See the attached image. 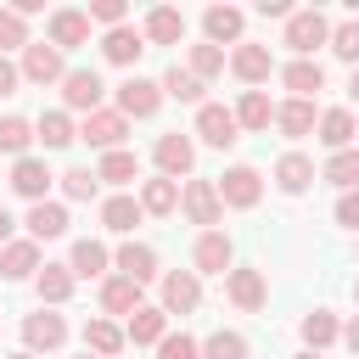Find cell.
I'll use <instances>...</instances> for the list:
<instances>
[{
    "label": "cell",
    "instance_id": "cell-3",
    "mask_svg": "<svg viewBox=\"0 0 359 359\" xmlns=\"http://www.w3.org/2000/svg\"><path fill=\"white\" fill-rule=\"evenodd\" d=\"M79 140H90L95 151H123V140H129V118H123L118 107H101V112H90V118L79 123Z\"/></svg>",
    "mask_w": 359,
    "mask_h": 359
},
{
    "label": "cell",
    "instance_id": "cell-4",
    "mask_svg": "<svg viewBox=\"0 0 359 359\" xmlns=\"http://www.w3.org/2000/svg\"><path fill=\"white\" fill-rule=\"evenodd\" d=\"M286 45H292L297 56H314V45H331V22H325V11H314V6L292 11V17H286Z\"/></svg>",
    "mask_w": 359,
    "mask_h": 359
},
{
    "label": "cell",
    "instance_id": "cell-2",
    "mask_svg": "<svg viewBox=\"0 0 359 359\" xmlns=\"http://www.w3.org/2000/svg\"><path fill=\"white\" fill-rule=\"evenodd\" d=\"M196 135L213 146V151H230L241 140V123H236V107H219V101H202L196 107Z\"/></svg>",
    "mask_w": 359,
    "mask_h": 359
},
{
    "label": "cell",
    "instance_id": "cell-32",
    "mask_svg": "<svg viewBox=\"0 0 359 359\" xmlns=\"http://www.w3.org/2000/svg\"><path fill=\"white\" fill-rule=\"evenodd\" d=\"M135 309H140V280L107 275L101 280V314H135Z\"/></svg>",
    "mask_w": 359,
    "mask_h": 359
},
{
    "label": "cell",
    "instance_id": "cell-31",
    "mask_svg": "<svg viewBox=\"0 0 359 359\" xmlns=\"http://www.w3.org/2000/svg\"><path fill=\"white\" fill-rule=\"evenodd\" d=\"M73 286H79V275H73L67 264H45V269L34 275V292H39V303H50V309H56V303H67V297H73Z\"/></svg>",
    "mask_w": 359,
    "mask_h": 359
},
{
    "label": "cell",
    "instance_id": "cell-56",
    "mask_svg": "<svg viewBox=\"0 0 359 359\" xmlns=\"http://www.w3.org/2000/svg\"><path fill=\"white\" fill-rule=\"evenodd\" d=\"M79 359H95V353H79Z\"/></svg>",
    "mask_w": 359,
    "mask_h": 359
},
{
    "label": "cell",
    "instance_id": "cell-40",
    "mask_svg": "<svg viewBox=\"0 0 359 359\" xmlns=\"http://www.w3.org/2000/svg\"><path fill=\"white\" fill-rule=\"evenodd\" d=\"M28 146H34V123L28 118H0V151L6 157H28Z\"/></svg>",
    "mask_w": 359,
    "mask_h": 359
},
{
    "label": "cell",
    "instance_id": "cell-8",
    "mask_svg": "<svg viewBox=\"0 0 359 359\" xmlns=\"http://www.w3.org/2000/svg\"><path fill=\"white\" fill-rule=\"evenodd\" d=\"M157 107H163V79L129 73V79L118 84V112H123V118H151Z\"/></svg>",
    "mask_w": 359,
    "mask_h": 359
},
{
    "label": "cell",
    "instance_id": "cell-28",
    "mask_svg": "<svg viewBox=\"0 0 359 359\" xmlns=\"http://www.w3.org/2000/svg\"><path fill=\"white\" fill-rule=\"evenodd\" d=\"M123 348H129L123 325H112V320H84V353H95V359H118Z\"/></svg>",
    "mask_w": 359,
    "mask_h": 359
},
{
    "label": "cell",
    "instance_id": "cell-22",
    "mask_svg": "<svg viewBox=\"0 0 359 359\" xmlns=\"http://www.w3.org/2000/svg\"><path fill=\"white\" fill-rule=\"evenodd\" d=\"M11 191L28 196V202H45V191H50V168H45V157H17V163H11Z\"/></svg>",
    "mask_w": 359,
    "mask_h": 359
},
{
    "label": "cell",
    "instance_id": "cell-26",
    "mask_svg": "<svg viewBox=\"0 0 359 359\" xmlns=\"http://www.w3.org/2000/svg\"><path fill=\"white\" fill-rule=\"evenodd\" d=\"M45 264H39V241H6L0 247V275L6 280H28V275H39Z\"/></svg>",
    "mask_w": 359,
    "mask_h": 359
},
{
    "label": "cell",
    "instance_id": "cell-18",
    "mask_svg": "<svg viewBox=\"0 0 359 359\" xmlns=\"http://www.w3.org/2000/svg\"><path fill=\"white\" fill-rule=\"evenodd\" d=\"M123 337H129L135 348H157V342L168 337V314H163V303H140V309L129 314Z\"/></svg>",
    "mask_w": 359,
    "mask_h": 359
},
{
    "label": "cell",
    "instance_id": "cell-52",
    "mask_svg": "<svg viewBox=\"0 0 359 359\" xmlns=\"http://www.w3.org/2000/svg\"><path fill=\"white\" fill-rule=\"evenodd\" d=\"M11 224H17V219H11V213H6V208H0V247H6V241H11Z\"/></svg>",
    "mask_w": 359,
    "mask_h": 359
},
{
    "label": "cell",
    "instance_id": "cell-38",
    "mask_svg": "<svg viewBox=\"0 0 359 359\" xmlns=\"http://www.w3.org/2000/svg\"><path fill=\"white\" fill-rule=\"evenodd\" d=\"M320 180H331V185H342V191H359V146H353V151H331L325 168H320Z\"/></svg>",
    "mask_w": 359,
    "mask_h": 359
},
{
    "label": "cell",
    "instance_id": "cell-33",
    "mask_svg": "<svg viewBox=\"0 0 359 359\" xmlns=\"http://www.w3.org/2000/svg\"><path fill=\"white\" fill-rule=\"evenodd\" d=\"M34 140H39L45 151H62V146H73V140H79V123H73L67 112H39V123H34Z\"/></svg>",
    "mask_w": 359,
    "mask_h": 359
},
{
    "label": "cell",
    "instance_id": "cell-57",
    "mask_svg": "<svg viewBox=\"0 0 359 359\" xmlns=\"http://www.w3.org/2000/svg\"><path fill=\"white\" fill-rule=\"evenodd\" d=\"M353 297H359V286H353Z\"/></svg>",
    "mask_w": 359,
    "mask_h": 359
},
{
    "label": "cell",
    "instance_id": "cell-35",
    "mask_svg": "<svg viewBox=\"0 0 359 359\" xmlns=\"http://www.w3.org/2000/svg\"><path fill=\"white\" fill-rule=\"evenodd\" d=\"M151 45H180L185 39V17L174 11V6H157V11H146V28H140Z\"/></svg>",
    "mask_w": 359,
    "mask_h": 359
},
{
    "label": "cell",
    "instance_id": "cell-9",
    "mask_svg": "<svg viewBox=\"0 0 359 359\" xmlns=\"http://www.w3.org/2000/svg\"><path fill=\"white\" fill-rule=\"evenodd\" d=\"M191 264H196V275H230V269H236L230 236H224V230H202L196 247H191Z\"/></svg>",
    "mask_w": 359,
    "mask_h": 359
},
{
    "label": "cell",
    "instance_id": "cell-49",
    "mask_svg": "<svg viewBox=\"0 0 359 359\" xmlns=\"http://www.w3.org/2000/svg\"><path fill=\"white\" fill-rule=\"evenodd\" d=\"M17 84H22V67L0 56V95H17Z\"/></svg>",
    "mask_w": 359,
    "mask_h": 359
},
{
    "label": "cell",
    "instance_id": "cell-5",
    "mask_svg": "<svg viewBox=\"0 0 359 359\" xmlns=\"http://www.w3.org/2000/svg\"><path fill=\"white\" fill-rule=\"evenodd\" d=\"M101 95H107V84H101V73L95 67H67V79H62V101H67V112H101Z\"/></svg>",
    "mask_w": 359,
    "mask_h": 359
},
{
    "label": "cell",
    "instance_id": "cell-41",
    "mask_svg": "<svg viewBox=\"0 0 359 359\" xmlns=\"http://www.w3.org/2000/svg\"><path fill=\"white\" fill-rule=\"evenodd\" d=\"M62 196H67V202H95V196H101L95 168H67V174H62Z\"/></svg>",
    "mask_w": 359,
    "mask_h": 359
},
{
    "label": "cell",
    "instance_id": "cell-12",
    "mask_svg": "<svg viewBox=\"0 0 359 359\" xmlns=\"http://www.w3.org/2000/svg\"><path fill=\"white\" fill-rule=\"evenodd\" d=\"M202 303V275L196 269H168L163 275V314H191Z\"/></svg>",
    "mask_w": 359,
    "mask_h": 359
},
{
    "label": "cell",
    "instance_id": "cell-11",
    "mask_svg": "<svg viewBox=\"0 0 359 359\" xmlns=\"http://www.w3.org/2000/svg\"><path fill=\"white\" fill-rule=\"evenodd\" d=\"M22 342H28V353H56V348L67 342V320L50 314V309L22 314Z\"/></svg>",
    "mask_w": 359,
    "mask_h": 359
},
{
    "label": "cell",
    "instance_id": "cell-15",
    "mask_svg": "<svg viewBox=\"0 0 359 359\" xmlns=\"http://www.w3.org/2000/svg\"><path fill=\"white\" fill-rule=\"evenodd\" d=\"M241 28H247V11H236V6H208L202 11V34H208V45H241Z\"/></svg>",
    "mask_w": 359,
    "mask_h": 359
},
{
    "label": "cell",
    "instance_id": "cell-29",
    "mask_svg": "<svg viewBox=\"0 0 359 359\" xmlns=\"http://www.w3.org/2000/svg\"><path fill=\"white\" fill-rule=\"evenodd\" d=\"M236 123H241L247 135H264V129L275 123V101H269L264 90H241V101H236Z\"/></svg>",
    "mask_w": 359,
    "mask_h": 359
},
{
    "label": "cell",
    "instance_id": "cell-25",
    "mask_svg": "<svg viewBox=\"0 0 359 359\" xmlns=\"http://www.w3.org/2000/svg\"><path fill=\"white\" fill-rule=\"evenodd\" d=\"M22 224H28V241H56V236H67V208L62 202H34Z\"/></svg>",
    "mask_w": 359,
    "mask_h": 359
},
{
    "label": "cell",
    "instance_id": "cell-51",
    "mask_svg": "<svg viewBox=\"0 0 359 359\" xmlns=\"http://www.w3.org/2000/svg\"><path fill=\"white\" fill-rule=\"evenodd\" d=\"M342 342H348V353H353V359H359V314H353V320H348V325H342Z\"/></svg>",
    "mask_w": 359,
    "mask_h": 359
},
{
    "label": "cell",
    "instance_id": "cell-44",
    "mask_svg": "<svg viewBox=\"0 0 359 359\" xmlns=\"http://www.w3.org/2000/svg\"><path fill=\"white\" fill-rule=\"evenodd\" d=\"M191 73H196L202 84H208V79H219V73H224V50H219V45H208V39H202V45H191Z\"/></svg>",
    "mask_w": 359,
    "mask_h": 359
},
{
    "label": "cell",
    "instance_id": "cell-13",
    "mask_svg": "<svg viewBox=\"0 0 359 359\" xmlns=\"http://www.w3.org/2000/svg\"><path fill=\"white\" fill-rule=\"evenodd\" d=\"M224 297L241 309V314H258L269 303V286H264V269H230L224 275Z\"/></svg>",
    "mask_w": 359,
    "mask_h": 359
},
{
    "label": "cell",
    "instance_id": "cell-43",
    "mask_svg": "<svg viewBox=\"0 0 359 359\" xmlns=\"http://www.w3.org/2000/svg\"><path fill=\"white\" fill-rule=\"evenodd\" d=\"M202 359H247V337L241 331H213L202 342Z\"/></svg>",
    "mask_w": 359,
    "mask_h": 359
},
{
    "label": "cell",
    "instance_id": "cell-19",
    "mask_svg": "<svg viewBox=\"0 0 359 359\" xmlns=\"http://www.w3.org/2000/svg\"><path fill=\"white\" fill-rule=\"evenodd\" d=\"M140 50H146V34H140V28H129V22L101 34V56H107L112 67H135V62H140Z\"/></svg>",
    "mask_w": 359,
    "mask_h": 359
},
{
    "label": "cell",
    "instance_id": "cell-17",
    "mask_svg": "<svg viewBox=\"0 0 359 359\" xmlns=\"http://www.w3.org/2000/svg\"><path fill=\"white\" fill-rule=\"evenodd\" d=\"M230 73H236L241 84H264V79L275 73V56H269V45H252V39H241V45L230 50Z\"/></svg>",
    "mask_w": 359,
    "mask_h": 359
},
{
    "label": "cell",
    "instance_id": "cell-42",
    "mask_svg": "<svg viewBox=\"0 0 359 359\" xmlns=\"http://www.w3.org/2000/svg\"><path fill=\"white\" fill-rule=\"evenodd\" d=\"M28 45H34V39H28V22H22L11 6H0V56H6V50H28Z\"/></svg>",
    "mask_w": 359,
    "mask_h": 359
},
{
    "label": "cell",
    "instance_id": "cell-21",
    "mask_svg": "<svg viewBox=\"0 0 359 359\" xmlns=\"http://www.w3.org/2000/svg\"><path fill=\"white\" fill-rule=\"evenodd\" d=\"M353 140H359V123H353L348 107L320 112V146H325V151H353Z\"/></svg>",
    "mask_w": 359,
    "mask_h": 359
},
{
    "label": "cell",
    "instance_id": "cell-55",
    "mask_svg": "<svg viewBox=\"0 0 359 359\" xmlns=\"http://www.w3.org/2000/svg\"><path fill=\"white\" fill-rule=\"evenodd\" d=\"M297 359H320V353H314V348H303V353H297Z\"/></svg>",
    "mask_w": 359,
    "mask_h": 359
},
{
    "label": "cell",
    "instance_id": "cell-48",
    "mask_svg": "<svg viewBox=\"0 0 359 359\" xmlns=\"http://www.w3.org/2000/svg\"><path fill=\"white\" fill-rule=\"evenodd\" d=\"M337 224L359 230V191H342V196H337Z\"/></svg>",
    "mask_w": 359,
    "mask_h": 359
},
{
    "label": "cell",
    "instance_id": "cell-58",
    "mask_svg": "<svg viewBox=\"0 0 359 359\" xmlns=\"http://www.w3.org/2000/svg\"><path fill=\"white\" fill-rule=\"evenodd\" d=\"M353 146H359V140H353Z\"/></svg>",
    "mask_w": 359,
    "mask_h": 359
},
{
    "label": "cell",
    "instance_id": "cell-23",
    "mask_svg": "<svg viewBox=\"0 0 359 359\" xmlns=\"http://www.w3.org/2000/svg\"><path fill=\"white\" fill-rule=\"evenodd\" d=\"M275 129H280L286 140H303L309 129H320V112H314V101H292V95H286V101L275 107Z\"/></svg>",
    "mask_w": 359,
    "mask_h": 359
},
{
    "label": "cell",
    "instance_id": "cell-1",
    "mask_svg": "<svg viewBox=\"0 0 359 359\" xmlns=\"http://www.w3.org/2000/svg\"><path fill=\"white\" fill-rule=\"evenodd\" d=\"M180 208H185V219L202 224V230H219V219H224V202H219V185H213V180H185V185H180Z\"/></svg>",
    "mask_w": 359,
    "mask_h": 359
},
{
    "label": "cell",
    "instance_id": "cell-36",
    "mask_svg": "<svg viewBox=\"0 0 359 359\" xmlns=\"http://www.w3.org/2000/svg\"><path fill=\"white\" fill-rule=\"evenodd\" d=\"M337 337H342V320H337L331 309H314V314H303V342H309L314 353H320V348H331Z\"/></svg>",
    "mask_w": 359,
    "mask_h": 359
},
{
    "label": "cell",
    "instance_id": "cell-46",
    "mask_svg": "<svg viewBox=\"0 0 359 359\" xmlns=\"http://www.w3.org/2000/svg\"><path fill=\"white\" fill-rule=\"evenodd\" d=\"M157 359H202V342L185 337V331H168V337L157 342Z\"/></svg>",
    "mask_w": 359,
    "mask_h": 359
},
{
    "label": "cell",
    "instance_id": "cell-54",
    "mask_svg": "<svg viewBox=\"0 0 359 359\" xmlns=\"http://www.w3.org/2000/svg\"><path fill=\"white\" fill-rule=\"evenodd\" d=\"M6 359H39V353H28V348H22V353H6Z\"/></svg>",
    "mask_w": 359,
    "mask_h": 359
},
{
    "label": "cell",
    "instance_id": "cell-14",
    "mask_svg": "<svg viewBox=\"0 0 359 359\" xmlns=\"http://www.w3.org/2000/svg\"><path fill=\"white\" fill-rule=\"evenodd\" d=\"M280 84L292 90V101H314V95L325 90V67H320L314 56H292V62L280 67Z\"/></svg>",
    "mask_w": 359,
    "mask_h": 359
},
{
    "label": "cell",
    "instance_id": "cell-27",
    "mask_svg": "<svg viewBox=\"0 0 359 359\" xmlns=\"http://www.w3.org/2000/svg\"><path fill=\"white\" fill-rule=\"evenodd\" d=\"M112 264H118V275H129V280H157V252L146 247V241H123L118 252H112Z\"/></svg>",
    "mask_w": 359,
    "mask_h": 359
},
{
    "label": "cell",
    "instance_id": "cell-20",
    "mask_svg": "<svg viewBox=\"0 0 359 359\" xmlns=\"http://www.w3.org/2000/svg\"><path fill=\"white\" fill-rule=\"evenodd\" d=\"M67 269H73L79 280H107V269H112V252H107V241H95V236L73 241V258H67Z\"/></svg>",
    "mask_w": 359,
    "mask_h": 359
},
{
    "label": "cell",
    "instance_id": "cell-16",
    "mask_svg": "<svg viewBox=\"0 0 359 359\" xmlns=\"http://www.w3.org/2000/svg\"><path fill=\"white\" fill-rule=\"evenodd\" d=\"M50 45H56V50L90 45V11H79V6H56V11H50Z\"/></svg>",
    "mask_w": 359,
    "mask_h": 359
},
{
    "label": "cell",
    "instance_id": "cell-47",
    "mask_svg": "<svg viewBox=\"0 0 359 359\" xmlns=\"http://www.w3.org/2000/svg\"><path fill=\"white\" fill-rule=\"evenodd\" d=\"M123 17H129L123 0H90V22H101V28H123Z\"/></svg>",
    "mask_w": 359,
    "mask_h": 359
},
{
    "label": "cell",
    "instance_id": "cell-50",
    "mask_svg": "<svg viewBox=\"0 0 359 359\" xmlns=\"http://www.w3.org/2000/svg\"><path fill=\"white\" fill-rule=\"evenodd\" d=\"M258 17H292V0H258Z\"/></svg>",
    "mask_w": 359,
    "mask_h": 359
},
{
    "label": "cell",
    "instance_id": "cell-37",
    "mask_svg": "<svg viewBox=\"0 0 359 359\" xmlns=\"http://www.w3.org/2000/svg\"><path fill=\"white\" fill-rule=\"evenodd\" d=\"M95 180H101V185H129V180H140L135 151H107V157L95 163Z\"/></svg>",
    "mask_w": 359,
    "mask_h": 359
},
{
    "label": "cell",
    "instance_id": "cell-39",
    "mask_svg": "<svg viewBox=\"0 0 359 359\" xmlns=\"http://www.w3.org/2000/svg\"><path fill=\"white\" fill-rule=\"evenodd\" d=\"M202 90H208V84H202L191 67H180V62L163 73V95H174V101H196V107H202Z\"/></svg>",
    "mask_w": 359,
    "mask_h": 359
},
{
    "label": "cell",
    "instance_id": "cell-7",
    "mask_svg": "<svg viewBox=\"0 0 359 359\" xmlns=\"http://www.w3.org/2000/svg\"><path fill=\"white\" fill-rule=\"evenodd\" d=\"M17 67H22L28 84H62V79H67V62H62V50H56L50 39H34V45L22 50Z\"/></svg>",
    "mask_w": 359,
    "mask_h": 359
},
{
    "label": "cell",
    "instance_id": "cell-6",
    "mask_svg": "<svg viewBox=\"0 0 359 359\" xmlns=\"http://www.w3.org/2000/svg\"><path fill=\"white\" fill-rule=\"evenodd\" d=\"M258 196H264V174L252 163H236V168L219 174V202L224 208H258Z\"/></svg>",
    "mask_w": 359,
    "mask_h": 359
},
{
    "label": "cell",
    "instance_id": "cell-45",
    "mask_svg": "<svg viewBox=\"0 0 359 359\" xmlns=\"http://www.w3.org/2000/svg\"><path fill=\"white\" fill-rule=\"evenodd\" d=\"M331 56H337V62H348V67H359V22L331 28Z\"/></svg>",
    "mask_w": 359,
    "mask_h": 359
},
{
    "label": "cell",
    "instance_id": "cell-24",
    "mask_svg": "<svg viewBox=\"0 0 359 359\" xmlns=\"http://www.w3.org/2000/svg\"><path fill=\"white\" fill-rule=\"evenodd\" d=\"M140 219H146V208H140V196H129V191H118V196L101 202V224H107L112 236H129Z\"/></svg>",
    "mask_w": 359,
    "mask_h": 359
},
{
    "label": "cell",
    "instance_id": "cell-53",
    "mask_svg": "<svg viewBox=\"0 0 359 359\" xmlns=\"http://www.w3.org/2000/svg\"><path fill=\"white\" fill-rule=\"evenodd\" d=\"M348 95H353V101H359V67H353V79H348Z\"/></svg>",
    "mask_w": 359,
    "mask_h": 359
},
{
    "label": "cell",
    "instance_id": "cell-34",
    "mask_svg": "<svg viewBox=\"0 0 359 359\" xmlns=\"http://www.w3.org/2000/svg\"><path fill=\"white\" fill-rule=\"evenodd\" d=\"M140 208H146V213H157V219H168V213L180 208V180H168V174L140 180Z\"/></svg>",
    "mask_w": 359,
    "mask_h": 359
},
{
    "label": "cell",
    "instance_id": "cell-10",
    "mask_svg": "<svg viewBox=\"0 0 359 359\" xmlns=\"http://www.w3.org/2000/svg\"><path fill=\"white\" fill-rule=\"evenodd\" d=\"M151 157H157V174L185 180V174L196 168V140L180 135V129H174V135H157V151H151Z\"/></svg>",
    "mask_w": 359,
    "mask_h": 359
},
{
    "label": "cell",
    "instance_id": "cell-30",
    "mask_svg": "<svg viewBox=\"0 0 359 359\" xmlns=\"http://www.w3.org/2000/svg\"><path fill=\"white\" fill-rule=\"evenodd\" d=\"M314 180H320V174H314V163H309L303 151H286V157L275 163V185H280L286 196H303V191H309Z\"/></svg>",
    "mask_w": 359,
    "mask_h": 359
}]
</instances>
